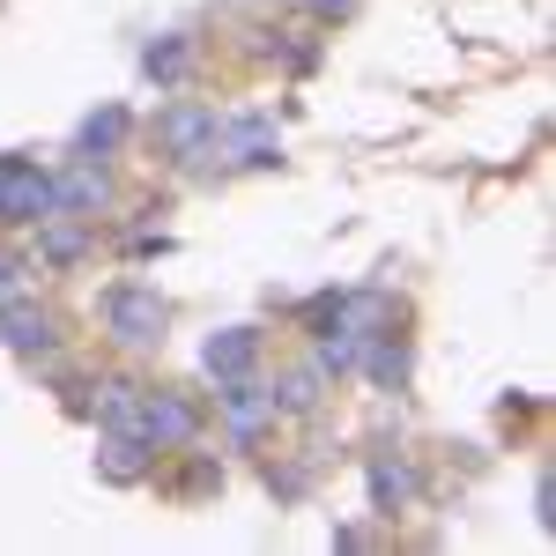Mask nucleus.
I'll return each instance as SVG.
<instances>
[{
  "mask_svg": "<svg viewBox=\"0 0 556 556\" xmlns=\"http://www.w3.org/2000/svg\"><path fill=\"white\" fill-rule=\"evenodd\" d=\"M97 312H104V327H112V342H119V349H164V327H172V304L156 298L149 282H112Z\"/></svg>",
  "mask_w": 556,
  "mask_h": 556,
  "instance_id": "1",
  "label": "nucleus"
},
{
  "mask_svg": "<svg viewBox=\"0 0 556 556\" xmlns=\"http://www.w3.org/2000/svg\"><path fill=\"white\" fill-rule=\"evenodd\" d=\"M134 438H141L149 453L193 445V438H201V408H193V401H178V393H141V424H134Z\"/></svg>",
  "mask_w": 556,
  "mask_h": 556,
  "instance_id": "2",
  "label": "nucleus"
},
{
  "mask_svg": "<svg viewBox=\"0 0 556 556\" xmlns=\"http://www.w3.org/2000/svg\"><path fill=\"white\" fill-rule=\"evenodd\" d=\"M52 215V178L23 156H0V223H45Z\"/></svg>",
  "mask_w": 556,
  "mask_h": 556,
  "instance_id": "3",
  "label": "nucleus"
},
{
  "mask_svg": "<svg viewBox=\"0 0 556 556\" xmlns=\"http://www.w3.org/2000/svg\"><path fill=\"white\" fill-rule=\"evenodd\" d=\"M0 334H8V349H52V312L45 304H0Z\"/></svg>",
  "mask_w": 556,
  "mask_h": 556,
  "instance_id": "4",
  "label": "nucleus"
},
{
  "mask_svg": "<svg viewBox=\"0 0 556 556\" xmlns=\"http://www.w3.org/2000/svg\"><path fill=\"white\" fill-rule=\"evenodd\" d=\"M253 364H260V334L253 327H230L223 342H208V371L215 379H245Z\"/></svg>",
  "mask_w": 556,
  "mask_h": 556,
  "instance_id": "5",
  "label": "nucleus"
},
{
  "mask_svg": "<svg viewBox=\"0 0 556 556\" xmlns=\"http://www.w3.org/2000/svg\"><path fill=\"white\" fill-rule=\"evenodd\" d=\"M141 453H149V445H141L134 430H119V438H104V453H97V468L112 475V482H141V475H149V460H141Z\"/></svg>",
  "mask_w": 556,
  "mask_h": 556,
  "instance_id": "6",
  "label": "nucleus"
},
{
  "mask_svg": "<svg viewBox=\"0 0 556 556\" xmlns=\"http://www.w3.org/2000/svg\"><path fill=\"white\" fill-rule=\"evenodd\" d=\"M267 408H275V401H267ZM267 408H260V401H253V386H238V379H230V424H238V438H253V430H260V416H267Z\"/></svg>",
  "mask_w": 556,
  "mask_h": 556,
  "instance_id": "7",
  "label": "nucleus"
},
{
  "mask_svg": "<svg viewBox=\"0 0 556 556\" xmlns=\"http://www.w3.org/2000/svg\"><path fill=\"white\" fill-rule=\"evenodd\" d=\"M119 134H127V119H119V112H104V119H89V127H83V149H112Z\"/></svg>",
  "mask_w": 556,
  "mask_h": 556,
  "instance_id": "8",
  "label": "nucleus"
},
{
  "mask_svg": "<svg viewBox=\"0 0 556 556\" xmlns=\"http://www.w3.org/2000/svg\"><path fill=\"white\" fill-rule=\"evenodd\" d=\"M371 490H379V505H401V497H408V475H393V468H371Z\"/></svg>",
  "mask_w": 556,
  "mask_h": 556,
  "instance_id": "9",
  "label": "nucleus"
},
{
  "mask_svg": "<svg viewBox=\"0 0 556 556\" xmlns=\"http://www.w3.org/2000/svg\"><path fill=\"white\" fill-rule=\"evenodd\" d=\"M45 253H52V260H75V253H83V230H52V238H45Z\"/></svg>",
  "mask_w": 556,
  "mask_h": 556,
  "instance_id": "10",
  "label": "nucleus"
}]
</instances>
